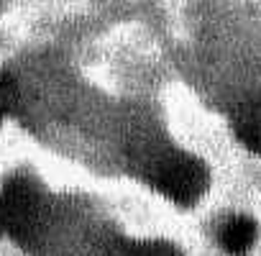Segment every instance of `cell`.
I'll return each instance as SVG.
<instances>
[{
  "label": "cell",
  "mask_w": 261,
  "mask_h": 256,
  "mask_svg": "<svg viewBox=\"0 0 261 256\" xmlns=\"http://www.w3.org/2000/svg\"><path fill=\"white\" fill-rule=\"evenodd\" d=\"M162 195L177 205H195L207 190V167L187 154H174L164 159L151 180Z\"/></svg>",
  "instance_id": "6da1fadb"
},
{
  "label": "cell",
  "mask_w": 261,
  "mask_h": 256,
  "mask_svg": "<svg viewBox=\"0 0 261 256\" xmlns=\"http://www.w3.org/2000/svg\"><path fill=\"white\" fill-rule=\"evenodd\" d=\"M41 195L34 182L18 177L0 190V231L13 238H29L41 223Z\"/></svg>",
  "instance_id": "7a4b0ae2"
},
{
  "label": "cell",
  "mask_w": 261,
  "mask_h": 256,
  "mask_svg": "<svg viewBox=\"0 0 261 256\" xmlns=\"http://www.w3.org/2000/svg\"><path fill=\"white\" fill-rule=\"evenodd\" d=\"M256 223L246 215H233L223 223L220 228V246L233 253V256H243L253 248L256 243Z\"/></svg>",
  "instance_id": "3957f363"
},
{
  "label": "cell",
  "mask_w": 261,
  "mask_h": 256,
  "mask_svg": "<svg viewBox=\"0 0 261 256\" xmlns=\"http://www.w3.org/2000/svg\"><path fill=\"white\" fill-rule=\"evenodd\" d=\"M233 128L246 149L261 154V97H251L238 108Z\"/></svg>",
  "instance_id": "277c9868"
},
{
  "label": "cell",
  "mask_w": 261,
  "mask_h": 256,
  "mask_svg": "<svg viewBox=\"0 0 261 256\" xmlns=\"http://www.w3.org/2000/svg\"><path fill=\"white\" fill-rule=\"evenodd\" d=\"M123 256H185V253L167 241H141V243L125 246Z\"/></svg>",
  "instance_id": "5b68a950"
},
{
  "label": "cell",
  "mask_w": 261,
  "mask_h": 256,
  "mask_svg": "<svg viewBox=\"0 0 261 256\" xmlns=\"http://www.w3.org/2000/svg\"><path fill=\"white\" fill-rule=\"evenodd\" d=\"M18 100V90H16V80L8 72H0V120L6 118V113L16 105Z\"/></svg>",
  "instance_id": "8992f818"
}]
</instances>
